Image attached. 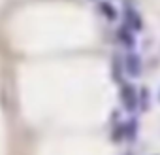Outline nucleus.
Instances as JSON below:
<instances>
[{"instance_id": "f257e3e1", "label": "nucleus", "mask_w": 160, "mask_h": 155, "mask_svg": "<svg viewBox=\"0 0 160 155\" xmlns=\"http://www.w3.org/2000/svg\"><path fill=\"white\" fill-rule=\"evenodd\" d=\"M119 97H121V102H122V108L128 112V114H134L139 106V95L136 91V87L132 83H126V82H121V89H119Z\"/></svg>"}, {"instance_id": "f03ea898", "label": "nucleus", "mask_w": 160, "mask_h": 155, "mask_svg": "<svg viewBox=\"0 0 160 155\" xmlns=\"http://www.w3.org/2000/svg\"><path fill=\"white\" fill-rule=\"evenodd\" d=\"M124 72L130 76V78H139L141 72H143V61L141 57L136 53V51H128L124 55Z\"/></svg>"}, {"instance_id": "7ed1b4c3", "label": "nucleus", "mask_w": 160, "mask_h": 155, "mask_svg": "<svg viewBox=\"0 0 160 155\" xmlns=\"http://www.w3.org/2000/svg\"><path fill=\"white\" fill-rule=\"evenodd\" d=\"M122 17H124V25H128L134 32H141L143 30V17L139 15V12L134 6L126 4L124 10H122Z\"/></svg>"}, {"instance_id": "20e7f679", "label": "nucleus", "mask_w": 160, "mask_h": 155, "mask_svg": "<svg viewBox=\"0 0 160 155\" xmlns=\"http://www.w3.org/2000/svg\"><path fill=\"white\" fill-rule=\"evenodd\" d=\"M117 42L122 47H126L128 51H134V47H136V32L128 25H121L117 29Z\"/></svg>"}, {"instance_id": "39448f33", "label": "nucleus", "mask_w": 160, "mask_h": 155, "mask_svg": "<svg viewBox=\"0 0 160 155\" xmlns=\"http://www.w3.org/2000/svg\"><path fill=\"white\" fill-rule=\"evenodd\" d=\"M98 10H100V13L108 19V21H115L117 17H119V12H117V8L111 4V2H108V0H102V2L98 4Z\"/></svg>"}, {"instance_id": "423d86ee", "label": "nucleus", "mask_w": 160, "mask_h": 155, "mask_svg": "<svg viewBox=\"0 0 160 155\" xmlns=\"http://www.w3.org/2000/svg\"><path fill=\"white\" fill-rule=\"evenodd\" d=\"M124 155H132V153H124Z\"/></svg>"}, {"instance_id": "0eeeda50", "label": "nucleus", "mask_w": 160, "mask_h": 155, "mask_svg": "<svg viewBox=\"0 0 160 155\" xmlns=\"http://www.w3.org/2000/svg\"><path fill=\"white\" fill-rule=\"evenodd\" d=\"M158 99H160V93H158Z\"/></svg>"}]
</instances>
